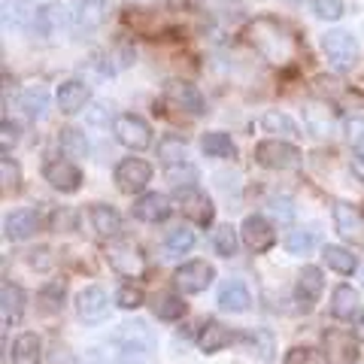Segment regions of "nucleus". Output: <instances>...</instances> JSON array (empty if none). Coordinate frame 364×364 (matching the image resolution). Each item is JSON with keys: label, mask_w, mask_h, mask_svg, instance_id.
<instances>
[{"label": "nucleus", "mask_w": 364, "mask_h": 364, "mask_svg": "<svg viewBox=\"0 0 364 364\" xmlns=\"http://www.w3.org/2000/svg\"><path fill=\"white\" fill-rule=\"evenodd\" d=\"M67 25H70V13L64 4H46L33 13V31L46 40H55Z\"/></svg>", "instance_id": "nucleus-13"}, {"label": "nucleus", "mask_w": 364, "mask_h": 364, "mask_svg": "<svg viewBox=\"0 0 364 364\" xmlns=\"http://www.w3.org/2000/svg\"><path fill=\"white\" fill-rule=\"evenodd\" d=\"M249 304H252V294H249V289L243 286L240 279H231L225 282L222 291H219V306L228 313H246Z\"/></svg>", "instance_id": "nucleus-22"}, {"label": "nucleus", "mask_w": 364, "mask_h": 364, "mask_svg": "<svg viewBox=\"0 0 364 364\" xmlns=\"http://www.w3.org/2000/svg\"><path fill=\"white\" fill-rule=\"evenodd\" d=\"M116 304L122 310H136V306H143V291L136 286H122L116 291Z\"/></svg>", "instance_id": "nucleus-44"}, {"label": "nucleus", "mask_w": 364, "mask_h": 364, "mask_svg": "<svg viewBox=\"0 0 364 364\" xmlns=\"http://www.w3.org/2000/svg\"><path fill=\"white\" fill-rule=\"evenodd\" d=\"M240 234H243V243L252 249V252H267V249L277 243V234H273V228L264 215H246L240 225Z\"/></svg>", "instance_id": "nucleus-14"}, {"label": "nucleus", "mask_w": 364, "mask_h": 364, "mask_svg": "<svg viewBox=\"0 0 364 364\" xmlns=\"http://www.w3.org/2000/svg\"><path fill=\"white\" fill-rule=\"evenodd\" d=\"M158 158L164 161V167H173L186 161V140L176 134H167L158 140Z\"/></svg>", "instance_id": "nucleus-30"}, {"label": "nucleus", "mask_w": 364, "mask_h": 364, "mask_svg": "<svg viewBox=\"0 0 364 364\" xmlns=\"http://www.w3.org/2000/svg\"><path fill=\"white\" fill-rule=\"evenodd\" d=\"M346 140L349 146H355V149H364V119H349L346 122Z\"/></svg>", "instance_id": "nucleus-47"}, {"label": "nucleus", "mask_w": 364, "mask_h": 364, "mask_svg": "<svg viewBox=\"0 0 364 364\" xmlns=\"http://www.w3.org/2000/svg\"><path fill=\"white\" fill-rule=\"evenodd\" d=\"M76 313L82 322H100L107 318L109 313V301H107V291L97 289V286H88L85 291H79L76 298Z\"/></svg>", "instance_id": "nucleus-16"}, {"label": "nucleus", "mask_w": 364, "mask_h": 364, "mask_svg": "<svg viewBox=\"0 0 364 364\" xmlns=\"http://www.w3.org/2000/svg\"><path fill=\"white\" fill-rule=\"evenodd\" d=\"M43 358V343L37 334H21L13 346V364H40Z\"/></svg>", "instance_id": "nucleus-25"}, {"label": "nucleus", "mask_w": 364, "mask_h": 364, "mask_svg": "<svg viewBox=\"0 0 364 364\" xmlns=\"http://www.w3.org/2000/svg\"><path fill=\"white\" fill-rule=\"evenodd\" d=\"M322 258L328 261V267L337 270V273H343V277H349V273L358 267L355 255H352L349 249H343V246H325L322 249Z\"/></svg>", "instance_id": "nucleus-32"}, {"label": "nucleus", "mask_w": 364, "mask_h": 364, "mask_svg": "<svg viewBox=\"0 0 364 364\" xmlns=\"http://www.w3.org/2000/svg\"><path fill=\"white\" fill-rule=\"evenodd\" d=\"M200 149L207 152L210 158H234V155H237V146H234V140H231V136H228V134H222V131L203 134Z\"/></svg>", "instance_id": "nucleus-28"}, {"label": "nucleus", "mask_w": 364, "mask_h": 364, "mask_svg": "<svg viewBox=\"0 0 364 364\" xmlns=\"http://www.w3.org/2000/svg\"><path fill=\"white\" fill-rule=\"evenodd\" d=\"M0 131H4V155H9V146H16L18 143V124L16 122H9V119H4V124H0Z\"/></svg>", "instance_id": "nucleus-48"}, {"label": "nucleus", "mask_w": 364, "mask_h": 364, "mask_svg": "<svg viewBox=\"0 0 364 364\" xmlns=\"http://www.w3.org/2000/svg\"><path fill=\"white\" fill-rule=\"evenodd\" d=\"M249 346H252V352L261 361H273V334L264 331V328H255L249 334Z\"/></svg>", "instance_id": "nucleus-39"}, {"label": "nucleus", "mask_w": 364, "mask_h": 364, "mask_svg": "<svg viewBox=\"0 0 364 364\" xmlns=\"http://www.w3.org/2000/svg\"><path fill=\"white\" fill-rule=\"evenodd\" d=\"M112 134H116V140L122 146H128L134 152H143L152 146V128L146 124V119L134 116V112H122L112 122Z\"/></svg>", "instance_id": "nucleus-3"}, {"label": "nucleus", "mask_w": 364, "mask_h": 364, "mask_svg": "<svg viewBox=\"0 0 364 364\" xmlns=\"http://www.w3.org/2000/svg\"><path fill=\"white\" fill-rule=\"evenodd\" d=\"M322 52H325L328 64H331L334 70H340V73L352 70L355 61H358V43H355V37H352L349 31H328L322 37Z\"/></svg>", "instance_id": "nucleus-2"}, {"label": "nucleus", "mask_w": 364, "mask_h": 364, "mask_svg": "<svg viewBox=\"0 0 364 364\" xmlns=\"http://www.w3.org/2000/svg\"><path fill=\"white\" fill-rule=\"evenodd\" d=\"M0 170H4V191H18V182H21V170L9 155L0 158Z\"/></svg>", "instance_id": "nucleus-43"}, {"label": "nucleus", "mask_w": 364, "mask_h": 364, "mask_svg": "<svg viewBox=\"0 0 364 364\" xmlns=\"http://www.w3.org/2000/svg\"><path fill=\"white\" fill-rule=\"evenodd\" d=\"M109 18V4L107 0H82L73 13V28L79 33H91L97 31L104 21Z\"/></svg>", "instance_id": "nucleus-15"}, {"label": "nucleus", "mask_w": 364, "mask_h": 364, "mask_svg": "<svg viewBox=\"0 0 364 364\" xmlns=\"http://www.w3.org/2000/svg\"><path fill=\"white\" fill-rule=\"evenodd\" d=\"M91 215V225H95V231L100 237H119L122 231V215L109 207V203H95V207L88 210Z\"/></svg>", "instance_id": "nucleus-23"}, {"label": "nucleus", "mask_w": 364, "mask_h": 364, "mask_svg": "<svg viewBox=\"0 0 364 364\" xmlns=\"http://www.w3.org/2000/svg\"><path fill=\"white\" fill-rule=\"evenodd\" d=\"M152 179V167L143 161V158H124L116 167V186L124 195H140V191L149 186Z\"/></svg>", "instance_id": "nucleus-9"}, {"label": "nucleus", "mask_w": 364, "mask_h": 364, "mask_svg": "<svg viewBox=\"0 0 364 364\" xmlns=\"http://www.w3.org/2000/svg\"><path fill=\"white\" fill-rule=\"evenodd\" d=\"M243 37L261 58H267L270 64H289V61H294V55H298V40H294V33L289 31V25H282L277 18L261 16L255 21H249Z\"/></svg>", "instance_id": "nucleus-1"}, {"label": "nucleus", "mask_w": 364, "mask_h": 364, "mask_svg": "<svg viewBox=\"0 0 364 364\" xmlns=\"http://www.w3.org/2000/svg\"><path fill=\"white\" fill-rule=\"evenodd\" d=\"M261 128H264L267 134H279V136H301L298 124H294L286 112H279V109H267L264 116H261Z\"/></svg>", "instance_id": "nucleus-31"}, {"label": "nucleus", "mask_w": 364, "mask_h": 364, "mask_svg": "<svg viewBox=\"0 0 364 364\" xmlns=\"http://www.w3.org/2000/svg\"><path fill=\"white\" fill-rule=\"evenodd\" d=\"M164 173H167L170 182H173V188H195V182H198V167L188 164V161L164 167Z\"/></svg>", "instance_id": "nucleus-35"}, {"label": "nucleus", "mask_w": 364, "mask_h": 364, "mask_svg": "<svg viewBox=\"0 0 364 364\" xmlns=\"http://www.w3.org/2000/svg\"><path fill=\"white\" fill-rule=\"evenodd\" d=\"M37 228H40V215L37 213L33 210H16V213L6 215L4 234H6V240L21 243V240H28V237L37 234Z\"/></svg>", "instance_id": "nucleus-19"}, {"label": "nucleus", "mask_w": 364, "mask_h": 364, "mask_svg": "<svg viewBox=\"0 0 364 364\" xmlns=\"http://www.w3.org/2000/svg\"><path fill=\"white\" fill-rule=\"evenodd\" d=\"M107 258H109V267L116 273H122V277H128V279H136L146 270V258L140 252V246H134V243H124V240L109 243Z\"/></svg>", "instance_id": "nucleus-8"}, {"label": "nucleus", "mask_w": 364, "mask_h": 364, "mask_svg": "<svg viewBox=\"0 0 364 364\" xmlns=\"http://www.w3.org/2000/svg\"><path fill=\"white\" fill-rule=\"evenodd\" d=\"M43 179L49 182L55 191H64V195H73L82 186V170H79L73 161H49L43 167Z\"/></svg>", "instance_id": "nucleus-11"}, {"label": "nucleus", "mask_w": 364, "mask_h": 364, "mask_svg": "<svg viewBox=\"0 0 364 364\" xmlns=\"http://www.w3.org/2000/svg\"><path fill=\"white\" fill-rule=\"evenodd\" d=\"M313 13L325 21L343 18V0H313Z\"/></svg>", "instance_id": "nucleus-42"}, {"label": "nucleus", "mask_w": 364, "mask_h": 364, "mask_svg": "<svg viewBox=\"0 0 364 364\" xmlns=\"http://www.w3.org/2000/svg\"><path fill=\"white\" fill-rule=\"evenodd\" d=\"M176 200H179V210L186 219H191L195 225H210L213 222V200L203 195L200 188H176Z\"/></svg>", "instance_id": "nucleus-10"}, {"label": "nucleus", "mask_w": 364, "mask_h": 364, "mask_svg": "<svg viewBox=\"0 0 364 364\" xmlns=\"http://www.w3.org/2000/svg\"><path fill=\"white\" fill-rule=\"evenodd\" d=\"M331 313L334 318H352L358 313V291L352 286H337L331 294Z\"/></svg>", "instance_id": "nucleus-26"}, {"label": "nucleus", "mask_w": 364, "mask_h": 364, "mask_svg": "<svg viewBox=\"0 0 364 364\" xmlns=\"http://www.w3.org/2000/svg\"><path fill=\"white\" fill-rule=\"evenodd\" d=\"M173 213V207H170V198L167 195H158V191H149V195H143L140 200L134 203V215L140 222H164L167 215Z\"/></svg>", "instance_id": "nucleus-20"}, {"label": "nucleus", "mask_w": 364, "mask_h": 364, "mask_svg": "<svg viewBox=\"0 0 364 364\" xmlns=\"http://www.w3.org/2000/svg\"><path fill=\"white\" fill-rule=\"evenodd\" d=\"M255 161L267 170H291L301 164V149L289 140H264L255 146Z\"/></svg>", "instance_id": "nucleus-4"}, {"label": "nucleus", "mask_w": 364, "mask_h": 364, "mask_svg": "<svg viewBox=\"0 0 364 364\" xmlns=\"http://www.w3.org/2000/svg\"><path fill=\"white\" fill-rule=\"evenodd\" d=\"M0 310H4V322L6 325H16L21 313H25V291H21L16 282H4L0 286Z\"/></svg>", "instance_id": "nucleus-21"}, {"label": "nucleus", "mask_w": 364, "mask_h": 364, "mask_svg": "<svg viewBox=\"0 0 364 364\" xmlns=\"http://www.w3.org/2000/svg\"><path fill=\"white\" fill-rule=\"evenodd\" d=\"M361 213H364V210H361Z\"/></svg>", "instance_id": "nucleus-51"}, {"label": "nucleus", "mask_w": 364, "mask_h": 364, "mask_svg": "<svg viewBox=\"0 0 364 364\" xmlns=\"http://www.w3.org/2000/svg\"><path fill=\"white\" fill-rule=\"evenodd\" d=\"M286 364H318V355L310 346H294L286 352Z\"/></svg>", "instance_id": "nucleus-46"}, {"label": "nucleus", "mask_w": 364, "mask_h": 364, "mask_svg": "<svg viewBox=\"0 0 364 364\" xmlns=\"http://www.w3.org/2000/svg\"><path fill=\"white\" fill-rule=\"evenodd\" d=\"M58 146H61L64 158H85L88 155V140H85V134L79 128H61Z\"/></svg>", "instance_id": "nucleus-29"}, {"label": "nucleus", "mask_w": 364, "mask_h": 364, "mask_svg": "<svg viewBox=\"0 0 364 364\" xmlns=\"http://www.w3.org/2000/svg\"><path fill=\"white\" fill-rule=\"evenodd\" d=\"M231 340H234V334L228 331L222 322H207L200 328V334H198V346L203 352H219L225 346H231Z\"/></svg>", "instance_id": "nucleus-24"}, {"label": "nucleus", "mask_w": 364, "mask_h": 364, "mask_svg": "<svg viewBox=\"0 0 364 364\" xmlns=\"http://www.w3.org/2000/svg\"><path fill=\"white\" fill-rule=\"evenodd\" d=\"M164 97H167V104H173L176 109L188 112V116H195V119L207 112V100H203V95L191 82H186V79H167Z\"/></svg>", "instance_id": "nucleus-5"}, {"label": "nucleus", "mask_w": 364, "mask_h": 364, "mask_svg": "<svg viewBox=\"0 0 364 364\" xmlns=\"http://www.w3.org/2000/svg\"><path fill=\"white\" fill-rule=\"evenodd\" d=\"M21 109L28 112V119H43L46 116V109H49V91H46L43 85H33V88H28L25 95H21Z\"/></svg>", "instance_id": "nucleus-27"}, {"label": "nucleus", "mask_w": 364, "mask_h": 364, "mask_svg": "<svg viewBox=\"0 0 364 364\" xmlns=\"http://www.w3.org/2000/svg\"><path fill=\"white\" fill-rule=\"evenodd\" d=\"M213 279H215V270H213V264H207V261H188V264L176 267V273H173V282L182 294L207 291L213 286Z\"/></svg>", "instance_id": "nucleus-6"}, {"label": "nucleus", "mask_w": 364, "mask_h": 364, "mask_svg": "<svg viewBox=\"0 0 364 364\" xmlns=\"http://www.w3.org/2000/svg\"><path fill=\"white\" fill-rule=\"evenodd\" d=\"M191 246H195V231H191V228H173V231L167 234V252L186 255Z\"/></svg>", "instance_id": "nucleus-37"}, {"label": "nucleus", "mask_w": 364, "mask_h": 364, "mask_svg": "<svg viewBox=\"0 0 364 364\" xmlns=\"http://www.w3.org/2000/svg\"><path fill=\"white\" fill-rule=\"evenodd\" d=\"M355 337L364 340V313H358V322H355Z\"/></svg>", "instance_id": "nucleus-50"}, {"label": "nucleus", "mask_w": 364, "mask_h": 364, "mask_svg": "<svg viewBox=\"0 0 364 364\" xmlns=\"http://www.w3.org/2000/svg\"><path fill=\"white\" fill-rule=\"evenodd\" d=\"M152 310H155L158 318H164V322H173V318L186 316L188 306H186V301H182V298H176V294H161V298H155Z\"/></svg>", "instance_id": "nucleus-34"}, {"label": "nucleus", "mask_w": 364, "mask_h": 364, "mask_svg": "<svg viewBox=\"0 0 364 364\" xmlns=\"http://www.w3.org/2000/svg\"><path fill=\"white\" fill-rule=\"evenodd\" d=\"M213 246H215V252H219L222 258L237 255V231H234L231 225L215 228V234H213Z\"/></svg>", "instance_id": "nucleus-36"}, {"label": "nucleus", "mask_w": 364, "mask_h": 364, "mask_svg": "<svg viewBox=\"0 0 364 364\" xmlns=\"http://www.w3.org/2000/svg\"><path fill=\"white\" fill-rule=\"evenodd\" d=\"M91 100V88L82 79H67L58 85V109L67 116H76L79 109H85V104Z\"/></svg>", "instance_id": "nucleus-17"}, {"label": "nucleus", "mask_w": 364, "mask_h": 364, "mask_svg": "<svg viewBox=\"0 0 364 364\" xmlns=\"http://www.w3.org/2000/svg\"><path fill=\"white\" fill-rule=\"evenodd\" d=\"M334 119H337V109L328 104V100H306L304 104V128L310 131L313 136H328L334 131Z\"/></svg>", "instance_id": "nucleus-12"}, {"label": "nucleus", "mask_w": 364, "mask_h": 364, "mask_svg": "<svg viewBox=\"0 0 364 364\" xmlns=\"http://www.w3.org/2000/svg\"><path fill=\"white\" fill-rule=\"evenodd\" d=\"M322 352H325V364H352L358 358V337L340 331V328H331L322 337Z\"/></svg>", "instance_id": "nucleus-7"}, {"label": "nucleus", "mask_w": 364, "mask_h": 364, "mask_svg": "<svg viewBox=\"0 0 364 364\" xmlns=\"http://www.w3.org/2000/svg\"><path fill=\"white\" fill-rule=\"evenodd\" d=\"M316 246V231H291L286 237V249L291 255H306Z\"/></svg>", "instance_id": "nucleus-40"}, {"label": "nucleus", "mask_w": 364, "mask_h": 364, "mask_svg": "<svg viewBox=\"0 0 364 364\" xmlns=\"http://www.w3.org/2000/svg\"><path fill=\"white\" fill-rule=\"evenodd\" d=\"M40 298L46 301V310H58L61 301H64V282H49Z\"/></svg>", "instance_id": "nucleus-45"}, {"label": "nucleus", "mask_w": 364, "mask_h": 364, "mask_svg": "<svg viewBox=\"0 0 364 364\" xmlns=\"http://www.w3.org/2000/svg\"><path fill=\"white\" fill-rule=\"evenodd\" d=\"M33 21V16L28 13V6L25 4H21V0H6V4H4V25L6 28H25V21Z\"/></svg>", "instance_id": "nucleus-38"}, {"label": "nucleus", "mask_w": 364, "mask_h": 364, "mask_svg": "<svg viewBox=\"0 0 364 364\" xmlns=\"http://www.w3.org/2000/svg\"><path fill=\"white\" fill-rule=\"evenodd\" d=\"M352 173L364 182V152H358L355 158H352Z\"/></svg>", "instance_id": "nucleus-49"}, {"label": "nucleus", "mask_w": 364, "mask_h": 364, "mask_svg": "<svg viewBox=\"0 0 364 364\" xmlns=\"http://www.w3.org/2000/svg\"><path fill=\"white\" fill-rule=\"evenodd\" d=\"M267 213L273 215V222H279V225H291L294 222V207H291L289 198H270Z\"/></svg>", "instance_id": "nucleus-41"}, {"label": "nucleus", "mask_w": 364, "mask_h": 364, "mask_svg": "<svg viewBox=\"0 0 364 364\" xmlns=\"http://www.w3.org/2000/svg\"><path fill=\"white\" fill-rule=\"evenodd\" d=\"M334 225H337V231L343 234V237H352V234L361 231V215L352 210L349 203L337 200V203H334Z\"/></svg>", "instance_id": "nucleus-33"}, {"label": "nucleus", "mask_w": 364, "mask_h": 364, "mask_svg": "<svg viewBox=\"0 0 364 364\" xmlns=\"http://www.w3.org/2000/svg\"><path fill=\"white\" fill-rule=\"evenodd\" d=\"M318 294H322V270L318 267H304L301 277H298V286H294V301H298V306L306 313L313 310Z\"/></svg>", "instance_id": "nucleus-18"}]
</instances>
